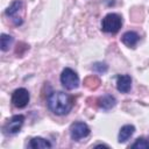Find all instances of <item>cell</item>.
Instances as JSON below:
<instances>
[{"label": "cell", "mask_w": 149, "mask_h": 149, "mask_svg": "<svg viewBox=\"0 0 149 149\" xmlns=\"http://www.w3.org/2000/svg\"><path fill=\"white\" fill-rule=\"evenodd\" d=\"M29 98H30L29 92L26 88L23 87L16 88L12 94V104L17 108H23L28 105Z\"/></svg>", "instance_id": "cell-5"}, {"label": "cell", "mask_w": 149, "mask_h": 149, "mask_svg": "<svg viewBox=\"0 0 149 149\" xmlns=\"http://www.w3.org/2000/svg\"><path fill=\"white\" fill-rule=\"evenodd\" d=\"M84 85H85L87 88H90V90H95V88L100 85V80H99V78L95 77V76H90V77L85 78Z\"/></svg>", "instance_id": "cell-13"}, {"label": "cell", "mask_w": 149, "mask_h": 149, "mask_svg": "<svg viewBox=\"0 0 149 149\" xmlns=\"http://www.w3.org/2000/svg\"><path fill=\"white\" fill-rule=\"evenodd\" d=\"M132 148H136V149H149V140L144 139V137H139L132 146Z\"/></svg>", "instance_id": "cell-15"}, {"label": "cell", "mask_w": 149, "mask_h": 149, "mask_svg": "<svg viewBox=\"0 0 149 149\" xmlns=\"http://www.w3.org/2000/svg\"><path fill=\"white\" fill-rule=\"evenodd\" d=\"M97 102H98V106L100 108H102L105 111H109V109H112L115 106L116 100H115V98L112 94H105V95L98 98Z\"/></svg>", "instance_id": "cell-8"}, {"label": "cell", "mask_w": 149, "mask_h": 149, "mask_svg": "<svg viewBox=\"0 0 149 149\" xmlns=\"http://www.w3.org/2000/svg\"><path fill=\"white\" fill-rule=\"evenodd\" d=\"M61 83L66 90H73L79 85V77L72 69L65 68L61 74Z\"/></svg>", "instance_id": "cell-3"}, {"label": "cell", "mask_w": 149, "mask_h": 149, "mask_svg": "<svg viewBox=\"0 0 149 149\" xmlns=\"http://www.w3.org/2000/svg\"><path fill=\"white\" fill-rule=\"evenodd\" d=\"M100 147H105V148H109L108 146H106V144H98V146H95V148H100Z\"/></svg>", "instance_id": "cell-17"}, {"label": "cell", "mask_w": 149, "mask_h": 149, "mask_svg": "<svg viewBox=\"0 0 149 149\" xmlns=\"http://www.w3.org/2000/svg\"><path fill=\"white\" fill-rule=\"evenodd\" d=\"M92 69H93L94 71L99 72V73H105V72L107 71V65H106L105 63H95V64L92 66Z\"/></svg>", "instance_id": "cell-16"}, {"label": "cell", "mask_w": 149, "mask_h": 149, "mask_svg": "<svg viewBox=\"0 0 149 149\" xmlns=\"http://www.w3.org/2000/svg\"><path fill=\"white\" fill-rule=\"evenodd\" d=\"M90 134V128L84 122H74L70 127V136L73 141H79Z\"/></svg>", "instance_id": "cell-4"}, {"label": "cell", "mask_w": 149, "mask_h": 149, "mask_svg": "<svg viewBox=\"0 0 149 149\" xmlns=\"http://www.w3.org/2000/svg\"><path fill=\"white\" fill-rule=\"evenodd\" d=\"M122 26V19L120 15L115 13H109L107 14L102 21H101V29L105 33L109 34H116Z\"/></svg>", "instance_id": "cell-2"}, {"label": "cell", "mask_w": 149, "mask_h": 149, "mask_svg": "<svg viewBox=\"0 0 149 149\" xmlns=\"http://www.w3.org/2000/svg\"><path fill=\"white\" fill-rule=\"evenodd\" d=\"M132 87V78L128 74H121L116 78V88L121 93H127L129 92Z\"/></svg>", "instance_id": "cell-7"}, {"label": "cell", "mask_w": 149, "mask_h": 149, "mask_svg": "<svg viewBox=\"0 0 149 149\" xmlns=\"http://www.w3.org/2000/svg\"><path fill=\"white\" fill-rule=\"evenodd\" d=\"M139 40H140V36H139L135 31H127V33H125V34L122 35V37H121L122 43H123L125 45L129 47V48H134V47L137 44Z\"/></svg>", "instance_id": "cell-10"}, {"label": "cell", "mask_w": 149, "mask_h": 149, "mask_svg": "<svg viewBox=\"0 0 149 149\" xmlns=\"http://www.w3.org/2000/svg\"><path fill=\"white\" fill-rule=\"evenodd\" d=\"M48 107L49 109L55 113L56 115H65L68 114L73 105H74V100L71 95L62 92V91H55L51 92L48 97Z\"/></svg>", "instance_id": "cell-1"}, {"label": "cell", "mask_w": 149, "mask_h": 149, "mask_svg": "<svg viewBox=\"0 0 149 149\" xmlns=\"http://www.w3.org/2000/svg\"><path fill=\"white\" fill-rule=\"evenodd\" d=\"M23 122H24V116L23 115H21V114L20 115H14L12 119H9L5 123V126H3V133L5 134H9V135L16 134L21 129Z\"/></svg>", "instance_id": "cell-6"}, {"label": "cell", "mask_w": 149, "mask_h": 149, "mask_svg": "<svg viewBox=\"0 0 149 149\" xmlns=\"http://www.w3.org/2000/svg\"><path fill=\"white\" fill-rule=\"evenodd\" d=\"M22 8V2L20 0H15L6 10V14L10 17H15V14L19 13V10Z\"/></svg>", "instance_id": "cell-12"}, {"label": "cell", "mask_w": 149, "mask_h": 149, "mask_svg": "<svg viewBox=\"0 0 149 149\" xmlns=\"http://www.w3.org/2000/svg\"><path fill=\"white\" fill-rule=\"evenodd\" d=\"M134 133H135V127L133 125H125L123 127H121V129L119 132V136H118L119 143L127 142L133 136Z\"/></svg>", "instance_id": "cell-9"}, {"label": "cell", "mask_w": 149, "mask_h": 149, "mask_svg": "<svg viewBox=\"0 0 149 149\" xmlns=\"http://www.w3.org/2000/svg\"><path fill=\"white\" fill-rule=\"evenodd\" d=\"M29 148L33 149H43V148H51V143L48 140H44L42 137H33L28 144Z\"/></svg>", "instance_id": "cell-11"}, {"label": "cell", "mask_w": 149, "mask_h": 149, "mask_svg": "<svg viewBox=\"0 0 149 149\" xmlns=\"http://www.w3.org/2000/svg\"><path fill=\"white\" fill-rule=\"evenodd\" d=\"M13 43V37L7 35V34H1L0 37V47L2 51H7L10 47V44Z\"/></svg>", "instance_id": "cell-14"}]
</instances>
